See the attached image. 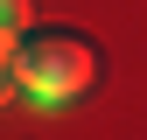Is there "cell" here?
<instances>
[{
    "instance_id": "7a4b0ae2",
    "label": "cell",
    "mask_w": 147,
    "mask_h": 140,
    "mask_svg": "<svg viewBox=\"0 0 147 140\" xmlns=\"http://www.w3.org/2000/svg\"><path fill=\"white\" fill-rule=\"evenodd\" d=\"M28 14H35L28 0H0V28H7V35H21V28H28Z\"/></svg>"
},
{
    "instance_id": "6da1fadb",
    "label": "cell",
    "mask_w": 147,
    "mask_h": 140,
    "mask_svg": "<svg viewBox=\"0 0 147 140\" xmlns=\"http://www.w3.org/2000/svg\"><path fill=\"white\" fill-rule=\"evenodd\" d=\"M105 56L70 28H49V35H28L21 56H14V84L35 98V105H63V98H84L98 84Z\"/></svg>"
}]
</instances>
